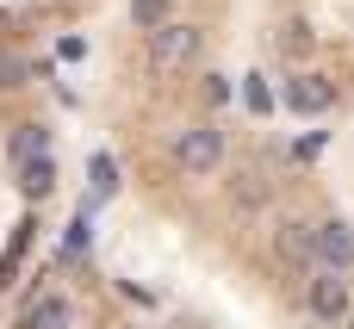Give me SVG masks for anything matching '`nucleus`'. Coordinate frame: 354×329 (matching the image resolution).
I'll use <instances>...</instances> for the list:
<instances>
[{
	"label": "nucleus",
	"mask_w": 354,
	"mask_h": 329,
	"mask_svg": "<svg viewBox=\"0 0 354 329\" xmlns=\"http://www.w3.org/2000/svg\"><path fill=\"white\" fill-rule=\"evenodd\" d=\"M199 44H205L199 25H174V19L156 25V31H149V68H156V75H174V68H187V62L199 56Z\"/></svg>",
	"instance_id": "f257e3e1"
},
{
	"label": "nucleus",
	"mask_w": 354,
	"mask_h": 329,
	"mask_svg": "<svg viewBox=\"0 0 354 329\" xmlns=\"http://www.w3.org/2000/svg\"><path fill=\"white\" fill-rule=\"evenodd\" d=\"M174 162H180V174H212L224 162V131L218 124H187L174 137Z\"/></svg>",
	"instance_id": "f03ea898"
},
{
	"label": "nucleus",
	"mask_w": 354,
	"mask_h": 329,
	"mask_svg": "<svg viewBox=\"0 0 354 329\" xmlns=\"http://www.w3.org/2000/svg\"><path fill=\"white\" fill-rule=\"evenodd\" d=\"M274 255H280L286 267H305V274H311V267H317V230L299 224V218H286V224L274 230Z\"/></svg>",
	"instance_id": "7ed1b4c3"
},
{
	"label": "nucleus",
	"mask_w": 354,
	"mask_h": 329,
	"mask_svg": "<svg viewBox=\"0 0 354 329\" xmlns=\"http://www.w3.org/2000/svg\"><path fill=\"white\" fill-rule=\"evenodd\" d=\"M286 106L305 112V118H317V112L336 106V81H330V75H292V81H286Z\"/></svg>",
	"instance_id": "20e7f679"
},
{
	"label": "nucleus",
	"mask_w": 354,
	"mask_h": 329,
	"mask_svg": "<svg viewBox=\"0 0 354 329\" xmlns=\"http://www.w3.org/2000/svg\"><path fill=\"white\" fill-rule=\"evenodd\" d=\"M317 261H324V267H336V274H354V230L342 224V218L317 224Z\"/></svg>",
	"instance_id": "39448f33"
},
{
	"label": "nucleus",
	"mask_w": 354,
	"mask_h": 329,
	"mask_svg": "<svg viewBox=\"0 0 354 329\" xmlns=\"http://www.w3.org/2000/svg\"><path fill=\"white\" fill-rule=\"evenodd\" d=\"M311 317H324V323H342V317H348V280H342L336 267L311 280Z\"/></svg>",
	"instance_id": "423d86ee"
},
{
	"label": "nucleus",
	"mask_w": 354,
	"mask_h": 329,
	"mask_svg": "<svg viewBox=\"0 0 354 329\" xmlns=\"http://www.w3.org/2000/svg\"><path fill=\"white\" fill-rule=\"evenodd\" d=\"M25 329H75V305L50 292V299H37V305L25 311Z\"/></svg>",
	"instance_id": "0eeeda50"
},
{
	"label": "nucleus",
	"mask_w": 354,
	"mask_h": 329,
	"mask_svg": "<svg viewBox=\"0 0 354 329\" xmlns=\"http://www.w3.org/2000/svg\"><path fill=\"white\" fill-rule=\"evenodd\" d=\"M50 187H56V162H50V156L19 162V193H25V199H50Z\"/></svg>",
	"instance_id": "6e6552de"
},
{
	"label": "nucleus",
	"mask_w": 354,
	"mask_h": 329,
	"mask_svg": "<svg viewBox=\"0 0 354 329\" xmlns=\"http://www.w3.org/2000/svg\"><path fill=\"white\" fill-rule=\"evenodd\" d=\"M6 149H12V168H19V162H31V156H50V131H44V124H19Z\"/></svg>",
	"instance_id": "1a4fd4ad"
},
{
	"label": "nucleus",
	"mask_w": 354,
	"mask_h": 329,
	"mask_svg": "<svg viewBox=\"0 0 354 329\" xmlns=\"http://www.w3.org/2000/svg\"><path fill=\"white\" fill-rule=\"evenodd\" d=\"M168 6L174 0H131V25L137 31H156V25H168Z\"/></svg>",
	"instance_id": "9d476101"
},
{
	"label": "nucleus",
	"mask_w": 354,
	"mask_h": 329,
	"mask_svg": "<svg viewBox=\"0 0 354 329\" xmlns=\"http://www.w3.org/2000/svg\"><path fill=\"white\" fill-rule=\"evenodd\" d=\"M25 75H31V68H25V56L0 50V93H6V87H25Z\"/></svg>",
	"instance_id": "9b49d317"
},
{
	"label": "nucleus",
	"mask_w": 354,
	"mask_h": 329,
	"mask_svg": "<svg viewBox=\"0 0 354 329\" xmlns=\"http://www.w3.org/2000/svg\"><path fill=\"white\" fill-rule=\"evenodd\" d=\"M236 199H243V205H261V199H268V180H261V174H236Z\"/></svg>",
	"instance_id": "f8f14e48"
},
{
	"label": "nucleus",
	"mask_w": 354,
	"mask_h": 329,
	"mask_svg": "<svg viewBox=\"0 0 354 329\" xmlns=\"http://www.w3.org/2000/svg\"><path fill=\"white\" fill-rule=\"evenodd\" d=\"M112 187H118V168H112V162H106V156H93V193H100V199H106V193H112Z\"/></svg>",
	"instance_id": "ddd939ff"
},
{
	"label": "nucleus",
	"mask_w": 354,
	"mask_h": 329,
	"mask_svg": "<svg viewBox=\"0 0 354 329\" xmlns=\"http://www.w3.org/2000/svg\"><path fill=\"white\" fill-rule=\"evenodd\" d=\"M243 100H249L255 112H268V87H261V75H249V87H243Z\"/></svg>",
	"instance_id": "4468645a"
},
{
	"label": "nucleus",
	"mask_w": 354,
	"mask_h": 329,
	"mask_svg": "<svg viewBox=\"0 0 354 329\" xmlns=\"http://www.w3.org/2000/svg\"><path fill=\"white\" fill-rule=\"evenodd\" d=\"M305 44H311V37H305V25H286V37H280V50H292V56H299Z\"/></svg>",
	"instance_id": "2eb2a0df"
},
{
	"label": "nucleus",
	"mask_w": 354,
	"mask_h": 329,
	"mask_svg": "<svg viewBox=\"0 0 354 329\" xmlns=\"http://www.w3.org/2000/svg\"><path fill=\"white\" fill-rule=\"evenodd\" d=\"M205 100H212V106H224V100H230V81H224V75H212V81H205Z\"/></svg>",
	"instance_id": "dca6fc26"
}]
</instances>
